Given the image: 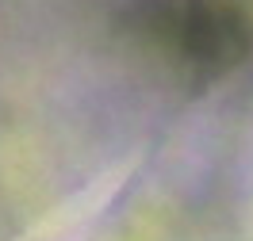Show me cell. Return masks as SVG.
I'll return each mask as SVG.
<instances>
[{
    "label": "cell",
    "instance_id": "obj_1",
    "mask_svg": "<svg viewBox=\"0 0 253 241\" xmlns=\"http://www.w3.org/2000/svg\"><path fill=\"white\" fill-rule=\"evenodd\" d=\"M150 31L192 62H226L246 42L242 12L230 0H146Z\"/></svg>",
    "mask_w": 253,
    "mask_h": 241
}]
</instances>
